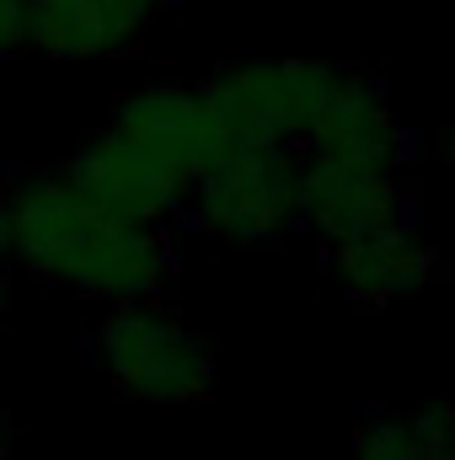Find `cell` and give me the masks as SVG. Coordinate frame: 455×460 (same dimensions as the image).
Wrapping results in <instances>:
<instances>
[{
	"instance_id": "1",
	"label": "cell",
	"mask_w": 455,
	"mask_h": 460,
	"mask_svg": "<svg viewBox=\"0 0 455 460\" xmlns=\"http://www.w3.org/2000/svg\"><path fill=\"white\" fill-rule=\"evenodd\" d=\"M5 246L11 268L97 305L161 300L177 273L166 230L113 215L65 166L5 177Z\"/></svg>"
},
{
	"instance_id": "2",
	"label": "cell",
	"mask_w": 455,
	"mask_h": 460,
	"mask_svg": "<svg viewBox=\"0 0 455 460\" xmlns=\"http://www.w3.org/2000/svg\"><path fill=\"white\" fill-rule=\"evenodd\" d=\"M215 150H220V134L210 123L199 86L161 81L134 92L65 161V172L113 215L166 230L177 215H188V199Z\"/></svg>"
},
{
	"instance_id": "3",
	"label": "cell",
	"mask_w": 455,
	"mask_h": 460,
	"mask_svg": "<svg viewBox=\"0 0 455 460\" xmlns=\"http://www.w3.org/2000/svg\"><path fill=\"white\" fill-rule=\"evenodd\" d=\"M92 358L108 385L134 402H199L215 385V348L161 300L108 305L92 332Z\"/></svg>"
},
{
	"instance_id": "4",
	"label": "cell",
	"mask_w": 455,
	"mask_h": 460,
	"mask_svg": "<svg viewBox=\"0 0 455 460\" xmlns=\"http://www.w3.org/2000/svg\"><path fill=\"white\" fill-rule=\"evenodd\" d=\"M338 70L306 65V59H257L230 65L199 86L220 145H268L300 155L317 118L333 97Z\"/></svg>"
},
{
	"instance_id": "5",
	"label": "cell",
	"mask_w": 455,
	"mask_h": 460,
	"mask_svg": "<svg viewBox=\"0 0 455 460\" xmlns=\"http://www.w3.org/2000/svg\"><path fill=\"white\" fill-rule=\"evenodd\" d=\"M300 155L268 145H220L188 199V220L220 241H273L295 226Z\"/></svg>"
},
{
	"instance_id": "6",
	"label": "cell",
	"mask_w": 455,
	"mask_h": 460,
	"mask_svg": "<svg viewBox=\"0 0 455 460\" xmlns=\"http://www.w3.org/2000/svg\"><path fill=\"white\" fill-rule=\"evenodd\" d=\"M418 220V193L407 166H370L343 155H300L295 172V226L317 230L322 246Z\"/></svg>"
},
{
	"instance_id": "7",
	"label": "cell",
	"mask_w": 455,
	"mask_h": 460,
	"mask_svg": "<svg viewBox=\"0 0 455 460\" xmlns=\"http://www.w3.org/2000/svg\"><path fill=\"white\" fill-rule=\"evenodd\" d=\"M161 0H27L22 43L49 59H103L129 49Z\"/></svg>"
},
{
	"instance_id": "8",
	"label": "cell",
	"mask_w": 455,
	"mask_h": 460,
	"mask_svg": "<svg viewBox=\"0 0 455 460\" xmlns=\"http://www.w3.org/2000/svg\"><path fill=\"white\" fill-rule=\"evenodd\" d=\"M327 252H333V279L353 305H397V300L418 295L424 284H434V273H440V257L418 235V220L353 235Z\"/></svg>"
},
{
	"instance_id": "9",
	"label": "cell",
	"mask_w": 455,
	"mask_h": 460,
	"mask_svg": "<svg viewBox=\"0 0 455 460\" xmlns=\"http://www.w3.org/2000/svg\"><path fill=\"white\" fill-rule=\"evenodd\" d=\"M353 460H451V418L429 412H375L353 434Z\"/></svg>"
},
{
	"instance_id": "10",
	"label": "cell",
	"mask_w": 455,
	"mask_h": 460,
	"mask_svg": "<svg viewBox=\"0 0 455 460\" xmlns=\"http://www.w3.org/2000/svg\"><path fill=\"white\" fill-rule=\"evenodd\" d=\"M22 22H27V0H0V59L22 49Z\"/></svg>"
},
{
	"instance_id": "11",
	"label": "cell",
	"mask_w": 455,
	"mask_h": 460,
	"mask_svg": "<svg viewBox=\"0 0 455 460\" xmlns=\"http://www.w3.org/2000/svg\"><path fill=\"white\" fill-rule=\"evenodd\" d=\"M11 295V246H5V177H0V311Z\"/></svg>"
},
{
	"instance_id": "12",
	"label": "cell",
	"mask_w": 455,
	"mask_h": 460,
	"mask_svg": "<svg viewBox=\"0 0 455 460\" xmlns=\"http://www.w3.org/2000/svg\"><path fill=\"white\" fill-rule=\"evenodd\" d=\"M0 460H5V429H0Z\"/></svg>"
}]
</instances>
